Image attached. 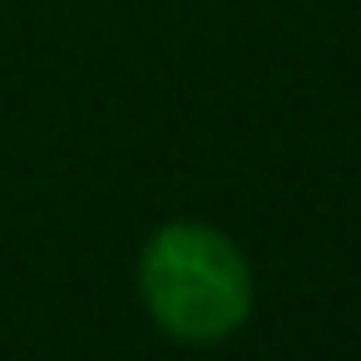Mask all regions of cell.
<instances>
[{
    "label": "cell",
    "instance_id": "cell-1",
    "mask_svg": "<svg viewBox=\"0 0 361 361\" xmlns=\"http://www.w3.org/2000/svg\"><path fill=\"white\" fill-rule=\"evenodd\" d=\"M139 287L154 322L183 341L228 336L252 302L247 262L223 233L203 223H173L154 233L139 262Z\"/></svg>",
    "mask_w": 361,
    "mask_h": 361
}]
</instances>
